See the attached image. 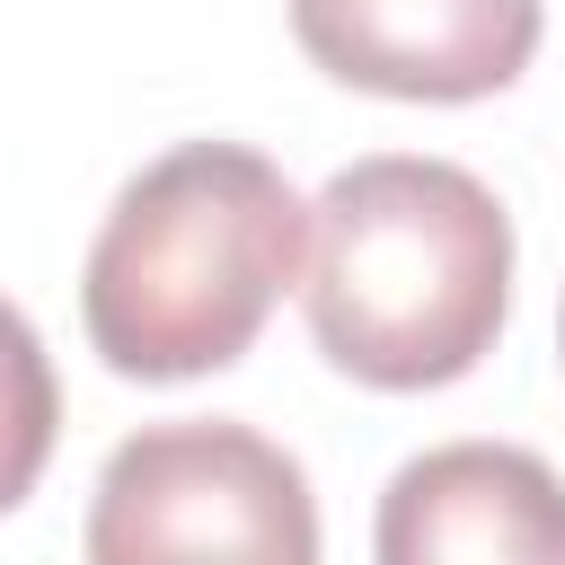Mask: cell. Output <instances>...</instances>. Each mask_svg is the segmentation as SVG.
<instances>
[{"instance_id": "1", "label": "cell", "mask_w": 565, "mask_h": 565, "mask_svg": "<svg viewBox=\"0 0 565 565\" xmlns=\"http://www.w3.org/2000/svg\"><path fill=\"white\" fill-rule=\"evenodd\" d=\"M309 203L247 141H177L97 221L79 274L88 353L115 380H203L230 371L274 300L300 282Z\"/></svg>"}, {"instance_id": "2", "label": "cell", "mask_w": 565, "mask_h": 565, "mask_svg": "<svg viewBox=\"0 0 565 565\" xmlns=\"http://www.w3.org/2000/svg\"><path fill=\"white\" fill-rule=\"evenodd\" d=\"M300 309L362 388H441L477 371L512 309V212L459 159L380 150L318 185Z\"/></svg>"}, {"instance_id": "3", "label": "cell", "mask_w": 565, "mask_h": 565, "mask_svg": "<svg viewBox=\"0 0 565 565\" xmlns=\"http://www.w3.org/2000/svg\"><path fill=\"white\" fill-rule=\"evenodd\" d=\"M88 565H318V494L309 468L230 415L141 424L106 450L88 530Z\"/></svg>"}, {"instance_id": "4", "label": "cell", "mask_w": 565, "mask_h": 565, "mask_svg": "<svg viewBox=\"0 0 565 565\" xmlns=\"http://www.w3.org/2000/svg\"><path fill=\"white\" fill-rule=\"evenodd\" d=\"M547 0H291L300 53L371 97L468 106L530 71Z\"/></svg>"}, {"instance_id": "5", "label": "cell", "mask_w": 565, "mask_h": 565, "mask_svg": "<svg viewBox=\"0 0 565 565\" xmlns=\"http://www.w3.org/2000/svg\"><path fill=\"white\" fill-rule=\"evenodd\" d=\"M371 565H565V477L521 441H441L380 486Z\"/></svg>"}, {"instance_id": "6", "label": "cell", "mask_w": 565, "mask_h": 565, "mask_svg": "<svg viewBox=\"0 0 565 565\" xmlns=\"http://www.w3.org/2000/svg\"><path fill=\"white\" fill-rule=\"evenodd\" d=\"M53 433H62V380H53V353L44 335L26 327L18 300H0V512H18L53 459Z\"/></svg>"}, {"instance_id": "7", "label": "cell", "mask_w": 565, "mask_h": 565, "mask_svg": "<svg viewBox=\"0 0 565 565\" xmlns=\"http://www.w3.org/2000/svg\"><path fill=\"white\" fill-rule=\"evenodd\" d=\"M556 344H565V309H556Z\"/></svg>"}]
</instances>
